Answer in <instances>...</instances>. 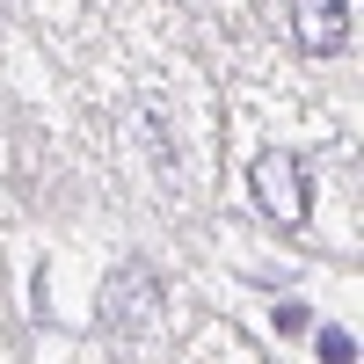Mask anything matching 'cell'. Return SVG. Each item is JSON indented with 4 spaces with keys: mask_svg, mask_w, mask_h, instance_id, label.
<instances>
[{
    "mask_svg": "<svg viewBox=\"0 0 364 364\" xmlns=\"http://www.w3.org/2000/svg\"><path fill=\"white\" fill-rule=\"evenodd\" d=\"M248 197L262 204V219H277V226H306V211H314L306 161H299L291 146H262V154L248 161Z\"/></svg>",
    "mask_w": 364,
    "mask_h": 364,
    "instance_id": "1",
    "label": "cell"
},
{
    "mask_svg": "<svg viewBox=\"0 0 364 364\" xmlns=\"http://www.w3.org/2000/svg\"><path fill=\"white\" fill-rule=\"evenodd\" d=\"M314 350H321V364H357L350 328H321V336H314Z\"/></svg>",
    "mask_w": 364,
    "mask_h": 364,
    "instance_id": "4",
    "label": "cell"
},
{
    "mask_svg": "<svg viewBox=\"0 0 364 364\" xmlns=\"http://www.w3.org/2000/svg\"><path fill=\"white\" fill-rule=\"evenodd\" d=\"M291 37L306 58H336L350 44V0H291Z\"/></svg>",
    "mask_w": 364,
    "mask_h": 364,
    "instance_id": "3",
    "label": "cell"
},
{
    "mask_svg": "<svg viewBox=\"0 0 364 364\" xmlns=\"http://www.w3.org/2000/svg\"><path fill=\"white\" fill-rule=\"evenodd\" d=\"M154 306H161V277L146 262H124L109 277V291H102V328H117V336H139L146 321H154Z\"/></svg>",
    "mask_w": 364,
    "mask_h": 364,
    "instance_id": "2",
    "label": "cell"
}]
</instances>
